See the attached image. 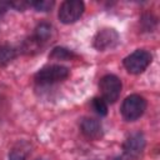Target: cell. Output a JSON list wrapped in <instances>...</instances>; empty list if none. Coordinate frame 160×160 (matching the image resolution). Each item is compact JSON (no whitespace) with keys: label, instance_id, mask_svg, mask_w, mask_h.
Instances as JSON below:
<instances>
[{"label":"cell","instance_id":"6da1fadb","mask_svg":"<svg viewBox=\"0 0 160 160\" xmlns=\"http://www.w3.org/2000/svg\"><path fill=\"white\" fill-rule=\"evenodd\" d=\"M145 109H146V100L138 94H132L124 100L121 105V115L125 120L134 121L144 114Z\"/></svg>","mask_w":160,"mask_h":160},{"label":"cell","instance_id":"7a4b0ae2","mask_svg":"<svg viewBox=\"0 0 160 160\" xmlns=\"http://www.w3.org/2000/svg\"><path fill=\"white\" fill-rule=\"evenodd\" d=\"M69 76V69L62 65H50L40 69L35 74V81L39 84H54L65 80Z\"/></svg>","mask_w":160,"mask_h":160},{"label":"cell","instance_id":"3957f363","mask_svg":"<svg viewBox=\"0 0 160 160\" xmlns=\"http://www.w3.org/2000/svg\"><path fill=\"white\" fill-rule=\"evenodd\" d=\"M151 62V55L146 50H135L124 59V66L130 74L142 72Z\"/></svg>","mask_w":160,"mask_h":160},{"label":"cell","instance_id":"277c9868","mask_svg":"<svg viewBox=\"0 0 160 160\" xmlns=\"http://www.w3.org/2000/svg\"><path fill=\"white\" fill-rule=\"evenodd\" d=\"M99 88L105 102H115L121 92V81L115 75H105L99 82Z\"/></svg>","mask_w":160,"mask_h":160},{"label":"cell","instance_id":"5b68a950","mask_svg":"<svg viewBox=\"0 0 160 160\" xmlns=\"http://www.w3.org/2000/svg\"><path fill=\"white\" fill-rule=\"evenodd\" d=\"M85 5L80 0H66L60 5L59 19L64 24H72L82 15Z\"/></svg>","mask_w":160,"mask_h":160},{"label":"cell","instance_id":"8992f818","mask_svg":"<svg viewBox=\"0 0 160 160\" xmlns=\"http://www.w3.org/2000/svg\"><path fill=\"white\" fill-rule=\"evenodd\" d=\"M119 42V34L114 29H101L94 38V48L99 51H105L114 48Z\"/></svg>","mask_w":160,"mask_h":160},{"label":"cell","instance_id":"52a82bcc","mask_svg":"<svg viewBox=\"0 0 160 160\" xmlns=\"http://www.w3.org/2000/svg\"><path fill=\"white\" fill-rule=\"evenodd\" d=\"M145 148V138L141 132H135L131 134L125 144H124V152L128 158L130 159H136L138 156L141 155L142 150Z\"/></svg>","mask_w":160,"mask_h":160},{"label":"cell","instance_id":"ba28073f","mask_svg":"<svg viewBox=\"0 0 160 160\" xmlns=\"http://www.w3.org/2000/svg\"><path fill=\"white\" fill-rule=\"evenodd\" d=\"M81 131L88 139L96 140L102 135V126L95 119H84L81 121Z\"/></svg>","mask_w":160,"mask_h":160},{"label":"cell","instance_id":"9c48e42d","mask_svg":"<svg viewBox=\"0 0 160 160\" xmlns=\"http://www.w3.org/2000/svg\"><path fill=\"white\" fill-rule=\"evenodd\" d=\"M50 35H51V25H49L46 22H41L36 26L34 38L36 40H39L40 42H44L50 38Z\"/></svg>","mask_w":160,"mask_h":160},{"label":"cell","instance_id":"30bf717a","mask_svg":"<svg viewBox=\"0 0 160 160\" xmlns=\"http://www.w3.org/2000/svg\"><path fill=\"white\" fill-rule=\"evenodd\" d=\"M29 151V146L25 144H19L18 146H15L10 155H9V160H25L26 155Z\"/></svg>","mask_w":160,"mask_h":160},{"label":"cell","instance_id":"8fae6325","mask_svg":"<svg viewBox=\"0 0 160 160\" xmlns=\"http://www.w3.org/2000/svg\"><path fill=\"white\" fill-rule=\"evenodd\" d=\"M16 52L10 46H0V65H6L11 60H14Z\"/></svg>","mask_w":160,"mask_h":160},{"label":"cell","instance_id":"7c38bea8","mask_svg":"<svg viewBox=\"0 0 160 160\" xmlns=\"http://www.w3.org/2000/svg\"><path fill=\"white\" fill-rule=\"evenodd\" d=\"M75 55L72 54V51H70L65 48H55L50 54V58L56 59V60H68V59H71Z\"/></svg>","mask_w":160,"mask_h":160},{"label":"cell","instance_id":"4fadbf2b","mask_svg":"<svg viewBox=\"0 0 160 160\" xmlns=\"http://www.w3.org/2000/svg\"><path fill=\"white\" fill-rule=\"evenodd\" d=\"M40 46H41V42L32 36V38L25 40L22 49H24V52H26V54H34V52L39 51Z\"/></svg>","mask_w":160,"mask_h":160},{"label":"cell","instance_id":"5bb4252c","mask_svg":"<svg viewBox=\"0 0 160 160\" xmlns=\"http://www.w3.org/2000/svg\"><path fill=\"white\" fill-rule=\"evenodd\" d=\"M92 106H94V110L101 115V116H105L108 114V105L105 102V100L102 98H95L92 100Z\"/></svg>","mask_w":160,"mask_h":160},{"label":"cell","instance_id":"9a60e30c","mask_svg":"<svg viewBox=\"0 0 160 160\" xmlns=\"http://www.w3.org/2000/svg\"><path fill=\"white\" fill-rule=\"evenodd\" d=\"M30 5L34 6L38 11H49V10L54 6V1L41 0V1H34V2H30Z\"/></svg>","mask_w":160,"mask_h":160},{"label":"cell","instance_id":"2e32d148","mask_svg":"<svg viewBox=\"0 0 160 160\" xmlns=\"http://www.w3.org/2000/svg\"><path fill=\"white\" fill-rule=\"evenodd\" d=\"M10 5L14 6V8H16L18 10H24L28 5H30V2H24V1H20V2H19V1H18V2H11Z\"/></svg>","mask_w":160,"mask_h":160},{"label":"cell","instance_id":"e0dca14e","mask_svg":"<svg viewBox=\"0 0 160 160\" xmlns=\"http://www.w3.org/2000/svg\"><path fill=\"white\" fill-rule=\"evenodd\" d=\"M6 11V4L5 2H0V15H2Z\"/></svg>","mask_w":160,"mask_h":160},{"label":"cell","instance_id":"ac0fdd59","mask_svg":"<svg viewBox=\"0 0 160 160\" xmlns=\"http://www.w3.org/2000/svg\"><path fill=\"white\" fill-rule=\"evenodd\" d=\"M115 160H121V159H119V158H118V159H115Z\"/></svg>","mask_w":160,"mask_h":160}]
</instances>
